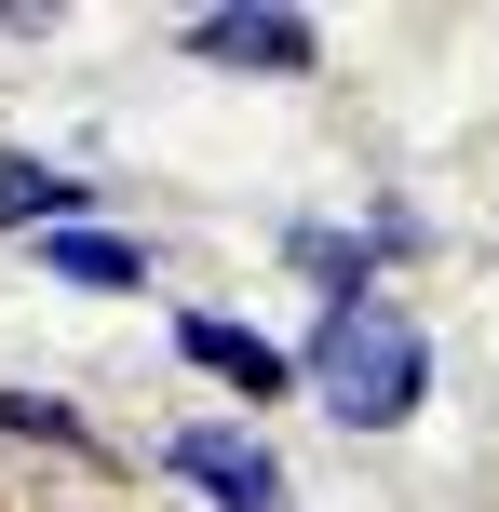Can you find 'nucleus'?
I'll list each match as a JSON object with an SVG mask.
<instances>
[{"label": "nucleus", "mask_w": 499, "mask_h": 512, "mask_svg": "<svg viewBox=\"0 0 499 512\" xmlns=\"http://www.w3.org/2000/svg\"><path fill=\"white\" fill-rule=\"evenodd\" d=\"M284 270L324 283V297H378V243L365 230H284Z\"/></svg>", "instance_id": "nucleus-7"}, {"label": "nucleus", "mask_w": 499, "mask_h": 512, "mask_svg": "<svg viewBox=\"0 0 499 512\" xmlns=\"http://www.w3.org/2000/svg\"><path fill=\"white\" fill-rule=\"evenodd\" d=\"M176 351L203 364L216 391H243V405H297V351L257 324H230V310H176Z\"/></svg>", "instance_id": "nucleus-4"}, {"label": "nucleus", "mask_w": 499, "mask_h": 512, "mask_svg": "<svg viewBox=\"0 0 499 512\" xmlns=\"http://www.w3.org/2000/svg\"><path fill=\"white\" fill-rule=\"evenodd\" d=\"M95 203H108L95 176H68V162H41V149H0V243H54V230H95Z\"/></svg>", "instance_id": "nucleus-5"}, {"label": "nucleus", "mask_w": 499, "mask_h": 512, "mask_svg": "<svg viewBox=\"0 0 499 512\" xmlns=\"http://www.w3.org/2000/svg\"><path fill=\"white\" fill-rule=\"evenodd\" d=\"M162 472H176L203 512H297V472L270 459L243 418H189V432H162Z\"/></svg>", "instance_id": "nucleus-2"}, {"label": "nucleus", "mask_w": 499, "mask_h": 512, "mask_svg": "<svg viewBox=\"0 0 499 512\" xmlns=\"http://www.w3.org/2000/svg\"><path fill=\"white\" fill-rule=\"evenodd\" d=\"M297 391H311L338 432H405V418L432 405V324L378 283V297H324L311 310V351H297Z\"/></svg>", "instance_id": "nucleus-1"}, {"label": "nucleus", "mask_w": 499, "mask_h": 512, "mask_svg": "<svg viewBox=\"0 0 499 512\" xmlns=\"http://www.w3.org/2000/svg\"><path fill=\"white\" fill-rule=\"evenodd\" d=\"M0 445H54V459H95V418L68 391H0Z\"/></svg>", "instance_id": "nucleus-8"}, {"label": "nucleus", "mask_w": 499, "mask_h": 512, "mask_svg": "<svg viewBox=\"0 0 499 512\" xmlns=\"http://www.w3.org/2000/svg\"><path fill=\"white\" fill-rule=\"evenodd\" d=\"M41 270H54V283H81V297H149V243L108 230V216H95V230H54V243H41Z\"/></svg>", "instance_id": "nucleus-6"}, {"label": "nucleus", "mask_w": 499, "mask_h": 512, "mask_svg": "<svg viewBox=\"0 0 499 512\" xmlns=\"http://www.w3.org/2000/svg\"><path fill=\"white\" fill-rule=\"evenodd\" d=\"M176 41H189V68H243V81H311V68H324V27H311V14H284V0L189 14Z\"/></svg>", "instance_id": "nucleus-3"}]
</instances>
